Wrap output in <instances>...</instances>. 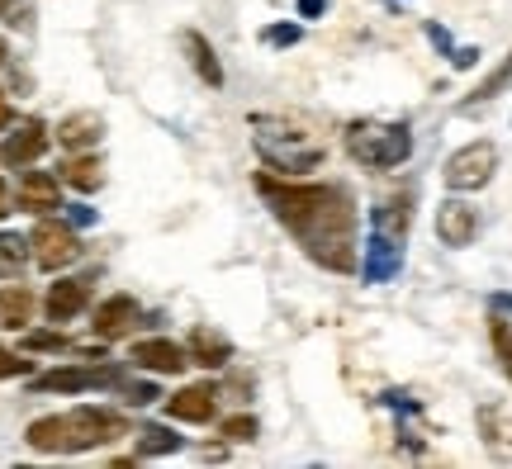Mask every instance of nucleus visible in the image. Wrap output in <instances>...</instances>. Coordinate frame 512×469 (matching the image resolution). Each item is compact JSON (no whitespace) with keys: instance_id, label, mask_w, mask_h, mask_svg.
Here are the masks:
<instances>
[{"instance_id":"obj_1","label":"nucleus","mask_w":512,"mask_h":469,"mask_svg":"<svg viewBox=\"0 0 512 469\" xmlns=\"http://www.w3.org/2000/svg\"><path fill=\"white\" fill-rule=\"evenodd\" d=\"M261 195L271 214L290 228V237L323 271H356V199L342 185H285L261 176Z\"/></svg>"},{"instance_id":"obj_2","label":"nucleus","mask_w":512,"mask_h":469,"mask_svg":"<svg viewBox=\"0 0 512 469\" xmlns=\"http://www.w3.org/2000/svg\"><path fill=\"white\" fill-rule=\"evenodd\" d=\"M128 432V422L114 408H72V413H53L29 422L24 441L43 455H81L95 446H110Z\"/></svg>"},{"instance_id":"obj_3","label":"nucleus","mask_w":512,"mask_h":469,"mask_svg":"<svg viewBox=\"0 0 512 469\" xmlns=\"http://www.w3.org/2000/svg\"><path fill=\"white\" fill-rule=\"evenodd\" d=\"M252 138H256V152H261L275 171H285V176L313 171V166L323 162V143H318L313 133H304L299 124H290V119L252 114Z\"/></svg>"},{"instance_id":"obj_4","label":"nucleus","mask_w":512,"mask_h":469,"mask_svg":"<svg viewBox=\"0 0 512 469\" xmlns=\"http://www.w3.org/2000/svg\"><path fill=\"white\" fill-rule=\"evenodd\" d=\"M347 152L351 162L370 166V171H394L413 157V133L408 124H380V119H356L347 128Z\"/></svg>"},{"instance_id":"obj_5","label":"nucleus","mask_w":512,"mask_h":469,"mask_svg":"<svg viewBox=\"0 0 512 469\" xmlns=\"http://www.w3.org/2000/svg\"><path fill=\"white\" fill-rule=\"evenodd\" d=\"M494 171H498V147L494 143H470V147H460V152H451L446 157V185L451 190H484V185L494 181Z\"/></svg>"},{"instance_id":"obj_6","label":"nucleus","mask_w":512,"mask_h":469,"mask_svg":"<svg viewBox=\"0 0 512 469\" xmlns=\"http://www.w3.org/2000/svg\"><path fill=\"white\" fill-rule=\"evenodd\" d=\"M29 247H34V261L43 271H62V266H72L76 252H81V242L67 223H53V218H43L29 237Z\"/></svg>"},{"instance_id":"obj_7","label":"nucleus","mask_w":512,"mask_h":469,"mask_svg":"<svg viewBox=\"0 0 512 469\" xmlns=\"http://www.w3.org/2000/svg\"><path fill=\"white\" fill-rule=\"evenodd\" d=\"M100 384H114V370H105V365H62V370H48V375L34 379L38 394H86V389H100Z\"/></svg>"},{"instance_id":"obj_8","label":"nucleus","mask_w":512,"mask_h":469,"mask_svg":"<svg viewBox=\"0 0 512 469\" xmlns=\"http://www.w3.org/2000/svg\"><path fill=\"white\" fill-rule=\"evenodd\" d=\"M138 323H143V313H138V299H128V294H114V299L95 308V337L100 342H119Z\"/></svg>"},{"instance_id":"obj_9","label":"nucleus","mask_w":512,"mask_h":469,"mask_svg":"<svg viewBox=\"0 0 512 469\" xmlns=\"http://www.w3.org/2000/svg\"><path fill=\"white\" fill-rule=\"evenodd\" d=\"M479 233V214L465 204V199H446L437 209V237L446 247H470Z\"/></svg>"},{"instance_id":"obj_10","label":"nucleus","mask_w":512,"mask_h":469,"mask_svg":"<svg viewBox=\"0 0 512 469\" xmlns=\"http://www.w3.org/2000/svg\"><path fill=\"white\" fill-rule=\"evenodd\" d=\"M133 365H138V370H152V375H181L185 365H190V351L176 342H166V337H152V342L133 346Z\"/></svg>"},{"instance_id":"obj_11","label":"nucleus","mask_w":512,"mask_h":469,"mask_svg":"<svg viewBox=\"0 0 512 469\" xmlns=\"http://www.w3.org/2000/svg\"><path fill=\"white\" fill-rule=\"evenodd\" d=\"M43 152H48V128L38 124V119H29L19 133H10V138L0 143V162L5 166H34Z\"/></svg>"},{"instance_id":"obj_12","label":"nucleus","mask_w":512,"mask_h":469,"mask_svg":"<svg viewBox=\"0 0 512 469\" xmlns=\"http://www.w3.org/2000/svg\"><path fill=\"white\" fill-rule=\"evenodd\" d=\"M19 209H29V214H53V209H62V185H57V176H48V171H24V181H19Z\"/></svg>"},{"instance_id":"obj_13","label":"nucleus","mask_w":512,"mask_h":469,"mask_svg":"<svg viewBox=\"0 0 512 469\" xmlns=\"http://www.w3.org/2000/svg\"><path fill=\"white\" fill-rule=\"evenodd\" d=\"M105 138V119L95 114V109H81V114H67L62 124H57V143L67 147V152H86Z\"/></svg>"},{"instance_id":"obj_14","label":"nucleus","mask_w":512,"mask_h":469,"mask_svg":"<svg viewBox=\"0 0 512 469\" xmlns=\"http://www.w3.org/2000/svg\"><path fill=\"white\" fill-rule=\"evenodd\" d=\"M214 389L209 384H190V389H181V394L166 398V413L176 417V422H209L214 417Z\"/></svg>"},{"instance_id":"obj_15","label":"nucleus","mask_w":512,"mask_h":469,"mask_svg":"<svg viewBox=\"0 0 512 469\" xmlns=\"http://www.w3.org/2000/svg\"><path fill=\"white\" fill-rule=\"evenodd\" d=\"M185 351H190V361L195 365H209V370H219V365L233 361V342H228L223 332H214V327H195Z\"/></svg>"},{"instance_id":"obj_16","label":"nucleus","mask_w":512,"mask_h":469,"mask_svg":"<svg viewBox=\"0 0 512 469\" xmlns=\"http://www.w3.org/2000/svg\"><path fill=\"white\" fill-rule=\"evenodd\" d=\"M86 299H91V285L86 280H57L53 289H48V318L53 323H67V318H76L81 308H86Z\"/></svg>"},{"instance_id":"obj_17","label":"nucleus","mask_w":512,"mask_h":469,"mask_svg":"<svg viewBox=\"0 0 512 469\" xmlns=\"http://www.w3.org/2000/svg\"><path fill=\"white\" fill-rule=\"evenodd\" d=\"M62 181L72 185V190H100L105 185V162L100 157H91V152H72L67 162H62Z\"/></svg>"},{"instance_id":"obj_18","label":"nucleus","mask_w":512,"mask_h":469,"mask_svg":"<svg viewBox=\"0 0 512 469\" xmlns=\"http://www.w3.org/2000/svg\"><path fill=\"white\" fill-rule=\"evenodd\" d=\"M399 271V237H389L375 228V237H370V261H366V280L370 285H380V280H389V275Z\"/></svg>"},{"instance_id":"obj_19","label":"nucleus","mask_w":512,"mask_h":469,"mask_svg":"<svg viewBox=\"0 0 512 469\" xmlns=\"http://www.w3.org/2000/svg\"><path fill=\"white\" fill-rule=\"evenodd\" d=\"M479 432L494 455H512V413L508 408H479Z\"/></svg>"},{"instance_id":"obj_20","label":"nucleus","mask_w":512,"mask_h":469,"mask_svg":"<svg viewBox=\"0 0 512 469\" xmlns=\"http://www.w3.org/2000/svg\"><path fill=\"white\" fill-rule=\"evenodd\" d=\"M181 43H185V53H190V67L200 72L204 86H223V67H219V57H214V48H209V38L190 29V34H181Z\"/></svg>"},{"instance_id":"obj_21","label":"nucleus","mask_w":512,"mask_h":469,"mask_svg":"<svg viewBox=\"0 0 512 469\" xmlns=\"http://www.w3.org/2000/svg\"><path fill=\"white\" fill-rule=\"evenodd\" d=\"M29 318H34V294L24 285H5L0 289V323L5 327H29Z\"/></svg>"},{"instance_id":"obj_22","label":"nucleus","mask_w":512,"mask_h":469,"mask_svg":"<svg viewBox=\"0 0 512 469\" xmlns=\"http://www.w3.org/2000/svg\"><path fill=\"white\" fill-rule=\"evenodd\" d=\"M408 223H413V199L408 195L384 199L380 209H375V228L389 237H399V242H403V233H408Z\"/></svg>"},{"instance_id":"obj_23","label":"nucleus","mask_w":512,"mask_h":469,"mask_svg":"<svg viewBox=\"0 0 512 469\" xmlns=\"http://www.w3.org/2000/svg\"><path fill=\"white\" fill-rule=\"evenodd\" d=\"M171 451H181V436H171L166 427H143L138 455H171Z\"/></svg>"},{"instance_id":"obj_24","label":"nucleus","mask_w":512,"mask_h":469,"mask_svg":"<svg viewBox=\"0 0 512 469\" xmlns=\"http://www.w3.org/2000/svg\"><path fill=\"white\" fill-rule=\"evenodd\" d=\"M508 81H512V53H508V62H503V67H498V72L489 76V81H484V86H479L475 95H470V105H484V100H494V95L503 91Z\"/></svg>"},{"instance_id":"obj_25","label":"nucleus","mask_w":512,"mask_h":469,"mask_svg":"<svg viewBox=\"0 0 512 469\" xmlns=\"http://www.w3.org/2000/svg\"><path fill=\"white\" fill-rule=\"evenodd\" d=\"M219 436H228V441H252V436H256V417H247V413L228 417V422L219 427Z\"/></svg>"},{"instance_id":"obj_26","label":"nucleus","mask_w":512,"mask_h":469,"mask_svg":"<svg viewBox=\"0 0 512 469\" xmlns=\"http://www.w3.org/2000/svg\"><path fill=\"white\" fill-rule=\"evenodd\" d=\"M24 346H29V351H72V342H67L62 332H29Z\"/></svg>"},{"instance_id":"obj_27","label":"nucleus","mask_w":512,"mask_h":469,"mask_svg":"<svg viewBox=\"0 0 512 469\" xmlns=\"http://www.w3.org/2000/svg\"><path fill=\"white\" fill-rule=\"evenodd\" d=\"M489 332H494V346H498V361L508 365V375H512V337H508V323H503V318H494V323H489Z\"/></svg>"},{"instance_id":"obj_28","label":"nucleus","mask_w":512,"mask_h":469,"mask_svg":"<svg viewBox=\"0 0 512 469\" xmlns=\"http://www.w3.org/2000/svg\"><path fill=\"white\" fill-rule=\"evenodd\" d=\"M19 375H29V361H19L15 351L0 346V379H19Z\"/></svg>"},{"instance_id":"obj_29","label":"nucleus","mask_w":512,"mask_h":469,"mask_svg":"<svg viewBox=\"0 0 512 469\" xmlns=\"http://www.w3.org/2000/svg\"><path fill=\"white\" fill-rule=\"evenodd\" d=\"M29 256V242H19V237H0V261H24Z\"/></svg>"},{"instance_id":"obj_30","label":"nucleus","mask_w":512,"mask_h":469,"mask_svg":"<svg viewBox=\"0 0 512 469\" xmlns=\"http://www.w3.org/2000/svg\"><path fill=\"white\" fill-rule=\"evenodd\" d=\"M323 5H328V0H299V15H304V19H318V15H323Z\"/></svg>"},{"instance_id":"obj_31","label":"nucleus","mask_w":512,"mask_h":469,"mask_svg":"<svg viewBox=\"0 0 512 469\" xmlns=\"http://www.w3.org/2000/svg\"><path fill=\"white\" fill-rule=\"evenodd\" d=\"M271 43H294V38H299V29H290V24H285V29H271Z\"/></svg>"},{"instance_id":"obj_32","label":"nucleus","mask_w":512,"mask_h":469,"mask_svg":"<svg viewBox=\"0 0 512 469\" xmlns=\"http://www.w3.org/2000/svg\"><path fill=\"white\" fill-rule=\"evenodd\" d=\"M10 124V100H5V91H0V128Z\"/></svg>"},{"instance_id":"obj_33","label":"nucleus","mask_w":512,"mask_h":469,"mask_svg":"<svg viewBox=\"0 0 512 469\" xmlns=\"http://www.w3.org/2000/svg\"><path fill=\"white\" fill-rule=\"evenodd\" d=\"M10 214V195H5V185H0V218Z\"/></svg>"},{"instance_id":"obj_34","label":"nucleus","mask_w":512,"mask_h":469,"mask_svg":"<svg viewBox=\"0 0 512 469\" xmlns=\"http://www.w3.org/2000/svg\"><path fill=\"white\" fill-rule=\"evenodd\" d=\"M5 57H10V48H5V38H0V67H5Z\"/></svg>"},{"instance_id":"obj_35","label":"nucleus","mask_w":512,"mask_h":469,"mask_svg":"<svg viewBox=\"0 0 512 469\" xmlns=\"http://www.w3.org/2000/svg\"><path fill=\"white\" fill-rule=\"evenodd\" d=\"M5 10H10V0H0V15H5Z\"/></svg>"}]
</instances>
